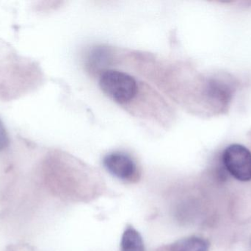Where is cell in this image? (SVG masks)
Here are the masks:
<instances>
[{
  "instance_id": "obj_3",
  "label": "cell",
  "mask_w": 251,
  "mask_h": 251,
  "mask_svg": "<svg viewBox=\"0 0 251 251\" xmlns=\"http://www.w3.org/2000/svg\"><path fill=\"white\" fill-rule=\"evenodd\" d=\"M223 162L236 179L243 182L251 181V152L244 146H228L223 154Z\"/></svg>"
},
{
  "instance_id": "obj_4",
  "label": "cell",
  "mask_w": 251,
  "mask_h": 251,
  "mask_svg": "<svg viewBox=\"0 0 251 251\" xmlns=\"http://www.w3.org/2000/svg\"><path fill=\"white\" fill-rule=\"evenodd\" d=\"M103 165L109 173L124 182L135 184L140 178L137 164L122 152H113L104 156Z\"/></svg>"
},
{
  "instance_id": "obj_2",
  "label": "cell",
  "mask_w": 251,
  "mask_h": 251,
  "mask_svg": "<svg viewBox=\"0 0 251 251\" xmlns=\"http://www.w3.org/2000/svg\"><path fill=\"white\" fill-rule=\"evenodd\" d=\"M100 85L106 94L119 103H126L135 97L137 85L128 74L117 70H108L101 74Z\"/></svg>"
},
{
  "instance_id": "obj_1",
  "label": "cell",
  "mask_w": 251,
  "mask_h": 251,
  "mask_svg": "<svg viewBox=\"0 0 251 251\" xmlns=\"http://www.w3.org/2000/svg\"><path fill=\"white\" fill-rule=\"evenodd\" d=\"M46 184L54 195L76 203L91 201L101 195L104 189V183L95 174L77 169L49 172Z\"/></svg>"
},
{
  "instance_id": "obj_5",
  "label": "cell",
  "mask_w": 251,
  "mask_h": 251,
  "mask_svg": "<svg viewBox=\"0 0 251 251\" xmlns=\"http://www.w3.org/2000/svg\"><path fill=\"white\" fill-rule=\"evenodd\" d=\"M207 240L197 236L185 237L171 244L161 246L156 251H209Z\"/></svg>"
},
{
  "instance_id": "obj_7",
  "label": "cell",
  "mask_w": 251,
  "mask_h": 251,
  "mask_svg": "<svg viewBox=\"0 0 251 251\" xmlns=\"http://www.w3.org/2000/svg\"><path fill=\"white\" fill-rule=\"evenodd\" d=\"M9 138L5 128L0 119V151L5 149L8 146Z\"/></svg>"
},
{
  "instance_id": "obj_6",
  "label": "cell",
  "mask_w": 251,
  "mask_h": 251,
  "mask_svg": "<svg viewBox=\"0 0 251 251\" xmlns=\"http://www.w3.org/2000/svg\"><path fill=\"white\" fill-rule=\"evenodd\" d=\"M121 251H145L141 234L131 225L126 226L124 231L121 241Z\"/></svg>"
}]
</instances>
